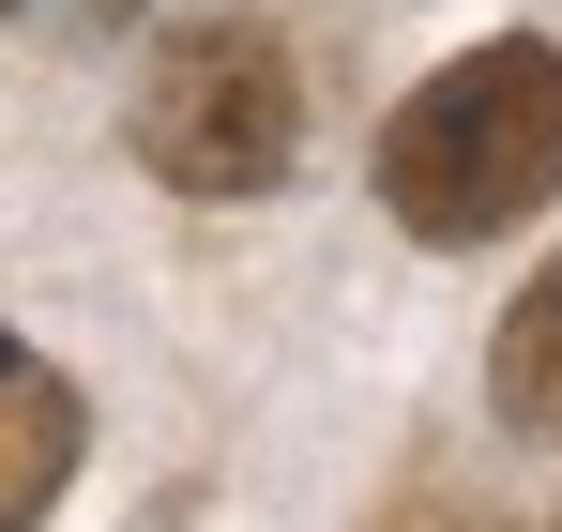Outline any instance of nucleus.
<instances>
[{
    "mask_svg": "<svg viewBox=\"0 0 562 532\" xmlns=\"http://www.w3.org/2000/svg\"><path fill=\"white\" fill-rule=\"evenodd\" d=\"M77 442H92L77 380L31 351V335H0V532H31L61 487H77Z\"/></svg>",
    "mask_w": 562,
    "mask_h": 532,
    "instance_id": "nucleus-3",
    "label": "nucleus"
},
{
    "mask_svg": "<svg viewBox=\"0 0 562 532\" xmlns=\"http://www.w3.org/2000/svg\"><path fill=\"white\" fill-rule=\"evenodd\" d=\"M486 396H502V426L517 442H562V259L502 304V351H486Z\"/></svg>",
    "mask_w": 562,
    "mask_h": 532,
    "instance_id": "nucleus-4",
    "label": "nucleus"
},
{
    "mask_svg": "<svg viewBox=\"0 0 562 532\" xmlns=\"http://www.w3.org/2000/svg\"><path fill=\"white\" fill-rule=\"evenodd\" d=\"M0 15H15V0H0Z\"/></svg>",
    "mask_w": 562,
    "mask_h": 532,
    "instance_id": "nucleus-6",
    "label": "nucleus"
},
{
    "mask_svg": "<svg viewBox=\"0 0 562 532\" xmlns=\"http://www.w3.org/2000/svg\"><path fill=\"white\" fill-rule=\"evenodd\" d=\"M548 198H562V46L548 31H486L471 62H441L380 122V213L411 244H486Z\"/></svg>",
    "mask_w": 562,
    "mask_h": 532,
    "instance_id": "nucleus-1",
    "label": "nucleus"
},
{
    "mask_svg": "<svg viewBox=\"0 0 562 532\" xmlns=\"http://www.w3.org/2000/svg\"><path fill=\"white\" fill-rule=\"evenodd\" d=\"M304 153V77L259 15H183L137 77V168L168 198H274Z\"/></svg>",
    "mask_w": 562,
    "mask_h": 532,
    "instance_id": "nucleus-2",
    "label": "nucleus"
},
{
    "mask_svg": "<svg viewBox=\"0 0 562 532\" xmlns=\"http://www.w3.org/2000/svg\"><path fill=\"white\" fill-rule=\"evenodd\" d=\"M92 15H122V0H92Z\"/></svg>",
    "mask_w": 562,
    "mask_h": 532,
    "instance_id": "nucleus-5",
    "label": "nucleus"
}]
</instances>
